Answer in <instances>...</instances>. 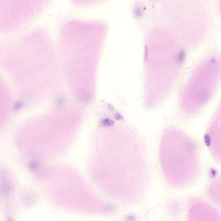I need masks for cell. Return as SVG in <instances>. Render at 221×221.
Masks as SVG:
<instances>
[{
  "mask_svg": "<svg viewBox=\"0 0 221 221\" xmlns=\"http://www.w3.org/2000/svg\"><path fill=\"white\" fill-rule=\"evenodd\" d=\"M93 168L98 184L107 197L134 204L146 192L149 163L139 134L120 118H107L98 131Z\"/></svg>",
  "mask_w": 221,
  "mask_h": 221,
  "instance_id": "6da1fadb",
  "label": "cell"
},
{
  "mask_svg": "<svg viewBox=\"0 0 221 221\" xmlns=\"http://www.w3.org/2000/svg\"><path fill=\"white\" fill-rule=\"evenodd\" d=\"M188 221H221V213L203 199L193 198L188 204Z\"/></svg>",
  "mask_w": 221,
  "mask_h": 221,
  "instance_id": "277c9868",
  "label": "cell"
},
{
  "mask_svg": "<svg viewBox=\"0 0 221 221\" xmlns=\"http://www.w3.org/2000/svg\"><path fill=\"white\" fill-rule=\"evenodd\" d=\"M213 69L208 76H203V80L200 75L193 78L185 88L180 101V108L186 117L193 118L200 114L216 92L218 81H212L216 79Z\"/></svg>",
  "mask_w": 221,
  "mask_h": 221,
  "instance_id": "3957f363",
  "label": "cell"
},
{
  "mask_svg": "<svg viewBox=\"0 0 221 221\" xmlns=\"http://www.w3.org/2000/svg\"><path fill=\"white\" fill-rule=\"evenodd\" d=\"M205 141L214 160L221 165V104L209 124Z\"/></svg>",
  "mask_w": 221,
  "mask_h": 221,
  "instance_id": "5b68a950",
  "label": "cell"
},
{
  "mask_svg": "<svg viewBox=\"0 0 221 221\" xmlns=\"http://www.w3.org/2000/svg\"><path fill=\"white\" fill-rule=\"evenodd\" d=\"M159 160L166 181L174 189L189 188L200 176L201 167L196 143L177 127H168L163 132Z\"/></svg>",
  "mask_w": 221,
  "mask_h": 221,
  "instance_id": "7a4b0ae2",
  "label": "cell"
},
{
  "mask_svg": "<svg viewBox=\"0 0 221 221\" xmlns=\"http://www.w3.org/2000/svg\"><path fill=\"white\" fill-rule=\"evenodd\" d=\"M206 194L209 200L221 210V174L209 184Z\"/></svg>",
  "mask_w": 221,
  "mask_h": 221,
  "instance_id": "8992f818",
  "label": "cell"
}]
</instances>
